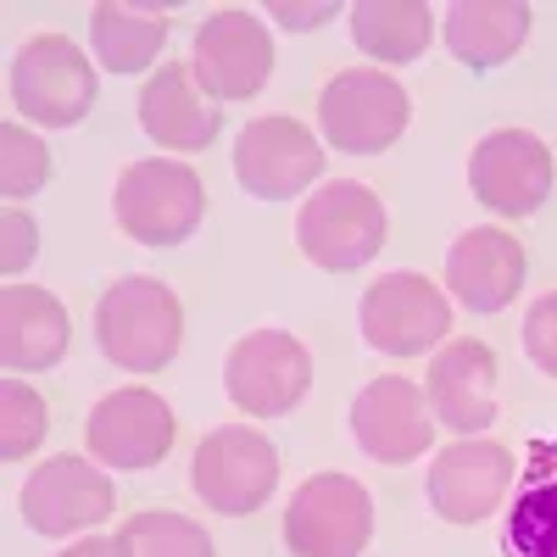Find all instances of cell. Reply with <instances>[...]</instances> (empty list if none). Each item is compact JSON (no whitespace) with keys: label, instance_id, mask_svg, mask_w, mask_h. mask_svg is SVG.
<instances>
[{"label":"cell","instance_id":"4316f807","mask_svg":"<svg viewBox=\"0 0 557 557\" xmlns=\"http://www.w3.org/2000/svg\"><path fill=\"white\" fill-rule=\"evenodd\" d=\"M45 178H51L45 139L28 134L23 123H7L0 128V190H7V201H28L34 190H45Z\"/></svg>","mask_w":557,"mask_h":557},{"label":"cell","instance_id":"9c48e42d","mask_svg":"<svg viewBox=\"0 0 557 557\" xmlns=\"http://www.w3.org/2000/svg\"><path fill=\"white\" fill-rule=\"evenodd\" d=\"M552 178H557V162L546 151V139H535L530 128H496L469 157V190L496 218H535L552 196Z\"/></svg>","mask_w":557,"mask_h":557},{"label":"cell","instance_id":"d4e9b609","mask_svg":"<svg viewBox=\"0 0 557 557\" xmlns=\"http://www.w3.org/2000/svg\"><path fill=\"white\" fill-rule=\"evenodd\" d=\"M123 557H212V535L173 513V507H151V513H128L117 530Z\"/></svg>","mask_w":557,"mask_h":557},{"label":"cell","instance_id":"4fadbf2b","mask_svg":"<svg viewBox=\"0 0 557 557\" xmlns=\"http://www.w3.org/2000/svg\"><path fill=\"white\" fill-rule=\"evenodd\" d=\"M173 407L146 391V385H123L112 396L96 401L84 424V441H89V457L101 469H157V462L173 451Z\"/></svg>","mask_w":557,"mask_h":557},{"label":"cell","instance_id":"ffe728a7","mask_svg":"<svg viewBox=\"0 0 557 557\" xmlns=\"http://www.w3.org/2000/svg\"><path fill=\"white\" fill-rule=\"evenodd\" d=\"M218 112L201 101L190 62H162L139 84V128H146L162 151H207L218 139Z\"/></svg>","mask_w":557,"mask_h":557},{"label":"cell","instance_id":"277c9868","mask_svg":"<svg viewBox=\"0 0 557 557\" xmlns=\"http://www.w3.org/2000/svg\"><path fill=\"white\" fill-rule=\"evenodd\" d=\"M407 89L380 67H346L323 84L318 128L341 157H380L407 128Z\"/></svg>","mask_w":557,"mask_h":557},{"label":"cell","instance_id":"30bf717a","mask_svg":"<svg viewBox=\"0 0 557 557\" xmlns=\"http://www.w3.org/2000/svg\"><path fill=\"white\" fill-rule=\"evenodd\" d=\"M223 391L246 418H278L312 391V357L285 330H257L228 351Z\"/></svg>","mask_w":557,"mask_h":557},{"label":"cell","instance_id":"52a82bcc","mask_svg":"<svg viewBox=\"0 0 557 557\" xmlns=\"http://www.w3.org/2000/svg\"><path fill=\"white\" fill-rule=\"evenodd\" d=\"M374 541V496L351 474H312L296 485L285 513L290 557H362Z\"/></svg>","mask_w":557,"mask_h":557},{"label":"cell","instance_id":"8992f818","mask_svg":"<svg viewBox=\"0 0 557 557\" xmlns=\"http://www.w3.org/2000/svg\"><path fill=\"white\" fill-rule=\"evenodd\" d=\"M12 101L28 123L73 128L96 107V67L62 34H34L12 62Z\"/></svg>","mask_w":557,"mask_h":557},{"label":"cell","instance_id":"2e32d148","mask_svg":"<svg viewBox=\"0 0 557 557\" xmlns=\"http://www.w3.org/2000/svg\"><path fill=\"white\" fill-rule=\"evenodd\" d=\"M435 412L424 401L412 380L380 374L374 385H362L351 401V435L357 446L374 457V462H412L435 446Z\"/></svg>","mask_w":557,"mask_h":557},{"label":"cell","instance_id":"7c38bea8","mask_svg":"<svg viewBox=\"0 0 557 557\" xmlns=\"http://www.w3.org/2000/svg\"><path fill=\"white\" fill-rule=\"evenodd\" d=\"M196 84L212 101H246L273 73V34L262 28L257 12L223 7L196 28V57H190Z\"/></svg>","mask_w":557,"mask_h":557},{"label":"cell","instance_id":"3957f363","mask_svg":"<svg viewBox=\"0 0 557 557\" xmlns=\"http://www.w3.org/2000/svg\"><path fill=\"white\" fill-rule=\"evenodd\" d=\"M385 201L368 190L357 178H335L312 190L301 201V218H296V246L307 251V262L330 268V273H351L362 262H374L380 246H385Z\"/></svg>","mask_w":557,"mask_h":557},{"label":"cell","instance_id":"6da1fadb","mask_svg":"<svg viewBox=\"0 0 557 557\" xmlns=\"http://www.w3.org/2000/svg\"><path fill=\"white\" fill-rule=\"evenodd\" d=\"M96 341L128 374H157V368H168L178 357L184 307L162 278L128 273L96 301Z\"/></svg>","mask_w":557,"mask_h":557},{"label":"cell","instance_id":"9a60e30c","mask_svg":"<svg viewBox=\"0 0 557 557\" xmlns=\"http://www.w3.org/2000/svg\"><path fill=\"white\" fill-rule=\"evenodd\" d=\"M323 173V146L296 117H257L235 139V178L257 201H290Z\"/></svg>","mask_w":557,"mask_h":557},{"label":"cell","instance_id":"ba28073f","mask_svg":"<svg viewBox=\"0 0 557 557\" xmlns=\"http://www.w3.org/2000/svg\"><path fill=\"white\" fill-rule=\"evenodd\" d=\"M362 341L385 357H424L451 335V301L424 273H380L357 307Z\"/></svg>","mask_w":557,"mask_h":557},{"label":"cell","instance_id":"603a6c76","mask_svg":"<svg viewBox=\"0 0 557 557\" xmlns=\"http://www.w3.org/2000/svg\"><path fill=\"white\" fill-rule=\"evenodd\" d=\"M351 39L362 57L385 67L418 62L435 39V12L424 0H357L351 7Z\"/></svg>","mask_w":557,"mask_h":557},{"label":"cell","instance_id":"ac0fdd59","mask_svg":"<svg viewBox=\"0 0 557 557\" xmlns=\"http://www.w3.org/2000/svg\"><path fill=\"white\" fill-rule=\"evenodd\" d=\"M524 246L507 228H469L451 251H446V290L469 307V312H502L524 290Z\"/></svg>","mask_w":557,"mask_h":557},{"label":"cell","instance_id":"e0dca14e","mask_svg":"<svg viewBox=\"0 0 557 557\" xmlns=\"http://www.w3.org/2000/svg\"><path fill=\"white\" fill-rule=\"evenodd\" d=\"M424 401L435 412V424L462 435H480L496 424V357L485 341H446L430 357V380H424Z\"/></svg>","mask_w":557,"mask_h":557},{"label":"cell","instance_id":"f1b7e54d","mask_svg":"<svg viewBox=\"0 0 557 557\" xmlns=\"http://www.w3.org/2000/svg\"><path fill=\"white\" fill-rule=\"evenodd\" d=\"M524 351L541 374L557 380V290H546L530 312H524Z\"/></svg>","mask_w":557,"mask_h":557},{"label":"cell","instance_id":"83f0119b","mask_svg":"<svg viewBox=\"0 0 557 557\" xmlns=\"http://www.w3.org/2000/svg\"><path fill=\"white\" fill-rule=\"evenodd\" d=\"M0 240H7V246H0V273L17 285L23 268L39 257V223L23 207H7V212H0Z\"/></svg>","mask_w":557,"mask_h":557},{"label":"cell","instance_id":"5b68a950","mask_svg":"<svg viewBox=\"0 0 557 557\" xmlns=\"http://www.w3.org/2000/svg\"><path fill=\"white\" fill-rule=\"evenodd\" d=\"M190 485L196 496L223 519H246L273 496L278 485V451L262 430L246 424H223L212 430L196 457H190Z\"/></svg>","mask_w":557,"mask_h":557},{"label":"cell","instance_id":"cb8c5ba5","mask_svg":"<svg viewBox=\"0 0 557 557\" xmlns=\"http://www.w3.org/2000/svg\"><path fill=\"white\" fill-rule=\"evenodd\" d=\"M89 45L96 62L112 73H139L151 67L168 45V12L157 7H96L89 12Z\"/></svg>","mask_w":557,"mask_h":557},{"label":"cell","instance_id":"484cf974","mask_svg":"<svg viewBox=\"0 0 557 557\" xmlns=\"http://www.w3.org/2000/svg\"><path fill=\"white\" fill-rule=\"evenodd\" d=\"M45 430H51V412H45L39 391L23 385V380L0 385V457L23 462V457L45 441Z\"/></svg>","mask_w":557,"mask_h":557},{"label":"cell","instance_id":"7a4b0ae2","mask_svg":"<svg viewBox=\"0 0 557 557\" xmlns=\"http://www.w3.org/2000/svg\"><path fill=\"white\" fill-rule=\"evenodd\" d=\"M117 228L134 246H184L207 218V184L190 162L151 157V162H128L117 173Z\"/></svg>","mask_w":557,"mask_h":557},{"label":"cell","instance_id":"8fae6325","mask_svg":"<svg viewBox=\"0 0 557 557\" xmlns=\"http://www.w3.org/2000/svg\"><path fill=\"white\" fill-rule=\"evenodd\" d=\"M513 451L485 435H462L435 451L430 462V507L446 524H480L502 513L507 491H513Z\"/></svg>","mask_w":557,"mask_h":557},{"label":"cell","instance_id":"44dd1931","mask_svg":"<svg viewBox=\"0 0 557 557\" xmlns=\"http://www.w3.org/2000/svg\"><path fill=\"white\" fill-rule=\"evenodd\" d=\"M507 557H557V435L530 441L524 469L513 480V507L502 513Z\"/></svg>","mask_w":557,"mask_h":557},{"label":"cell","instance_id":"5bb4252c","mask_svg":"<svg viewBox=\"0 0 557 557\" xmlns=\"http://www.w3.org/2000/svg\"><path fill=\"white\" fill-rule=\"evenodd\" d=\"M117 507V491H112V474H101L96 462L84 457H51L45 469H34V480L23 485V502L17 513L34 535H78V530H96L101 519H112Z\"/></svg>","mask_w":557,"mask_h":557},{"label":"cell","instance_id":"f546056e","mask_svg":"<svg viewBox=\"0 0 557 557\" xmlns=\"http://www.w3.org/2000/svg\"><path fill=\"white\" fill-rule=\"evenodd\" d=\"M335 0H318V7H290V0H273L268 17L273 23H285V28H318V23H335Z\"/></svg>","mask_w":557,"mask_h":557},{"label":"cell","instance_id":"7402d4cb","mask_svg":"<svg viewBox=\"0 0 557 557\" xmlns=\"http://www.w3.org/2000/svg\"><path fill=\"white\" fill-rule=\"evenodd\" d=\"M441 34L457 62L496 67L530 39V7L524 0H457L441 17Z\"/></svg>","mask_w":557,"mask_h":557},{"label":"cell","instance_id":"4dcf8cb0","mask_svg":"<svg viewBox=\"0 0 557 557\" xmlns=\"http://www.w3.org/2000/svg\"><path fill=\"white\" fill-rule=\"evenodd\" d=\"M62 557H123V546H117V535L107 541V535H84V541H73Z\"/></svg>","mask_w":557,"mask_h":557},{"label":"cell","instance_id":"d6986e66","mask_svg":"<svg viewBox=\"0 0 557 557\" xmlns=\"http://www.w3.org/2000/svg\"><path fill=\"white\" fill-rule=\"evenodd\" d=\"M67 341H73V323L51 290H34V285L0 290V362H7L12 380L57 368L67 357Z\"/></svg>","mask_w":557,"mask_h":557}]
</instances>
